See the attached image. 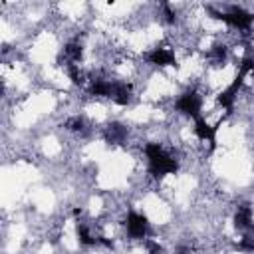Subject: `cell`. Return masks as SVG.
I'll use <instances>...</instances> for the list:
<instances>
[{
	"instance_id": "1",
	"label": "cell",
	"mask_w": 254,
	"mask_h": 254,
	"mask_svg": "<svg viewBox=\"0 0 254 254\" xmlns=\"http://www.w3.org/2000/svg\"><path fill=\"white\" fill-rule=\"evenodd\" d=\"M145 157H147L149 173L153 177L173 175L179 169V163L173 157V153H169L161 143H147L145 145Z\"/></svg>"
},
{
	"instance_id": "2",
	"label": "cell",
	"mask_w": 254,
	"mask_h": 254,
	"mask_svg": "<svg viewBox=\"0 0 254 254\" xmlns=\"http://www.w3.org/2000/svg\"><path fill=\"white\" fill-rule=\"evenodd\" d=\"M175 107H177L179 113L196 119V117H200V111H202V97L198 95L196 89H189V91L179 95Z\"/></svg>"
},
{
	"instance_id": "3",
	"label": "cell",
	"mask_w": 254,
	"mask_h": 254,
	"mask_svg": "<svg viewBox=\"0 0 254 254\" xmlns=\"http://www.w3.org/2000/svg\"><path fill=\"white\" fill-rule=\"evenodd\" d=\"M125 230L129 238L133 240H147L149 238V220L145 214L139 212H129L125 218Z\"/></svg>"
},
{
	"instance_id": "4",
	"label": "cell",
	"mask_w": 254,
	"mask_h": 254,
	"mask_svg": "<svg viewBox=\"0 0 254 254\" xmlns=\"http://www.w3.org/2000/svg\"><path fill=\"white\" fill-rule=\"evenodd\" d=\"M192 131H194L196 139H200L202 143H208L210 147H214V143H216V127L208 125V123L202 119V115L194 119V127H192Z\"/></svg>"
},
{
	"instance_id": "5",
	"label": "cell",
	"mask_w": 254,
	"mask_h": 254,
	"mask_svg": "<svg viewBox=\"0 0 254 254\" xmlns=\"http://www.w3.org/2000/svg\"><path fill=\"white\" fill-rule=\"evenodd\" d=\"M234 228L242 230V232H250L254 230V222H252V206L250 204H240L234 212Z\"/></svg>"
},
{
	"instance_id": "6",
	"label": "cell",
	"mask_w": 254,
	"mask_h": 254,
	"mask_svg": "<svg viewBox=\"0 0 254 254\" xmlns=\"http://www.w3.org/2000/svg\"><path fill=\"white\" fill-rule=\"evenodd\" d=\"M127 133H129V131H127V127H125L123 123L113 121V123H109V125L105 127L103 137H105V141L111 143V145H121V143L127 141Z\"/></svg>"
},
{
	"instance_id": "7",
	"label": "cell",
	"mask_w": 254,
	"mask_h": 254,
	"mask_svg": "<svg viewBox=\"0 0 254 254\" xmlns=\"http://www.w3.org/2000/svg\"><path fill=\"white\" fill-rule=\"evenodd\" d=\"M149 64L153 65H159V67H165V65H175V54L169 50V48H153L147 56Z\"/></svg>"
},
{
	"instance_id": "8",
	"label": "cell",
	"mask_w": 254,
	"mask_h": 254,
	"mask_svg": "<svg viewBox=\"0 0 254 254\" xmlns=\"http://www.w3.org/2000/svg\"><path fill=\"white\" fill-rule=\"evenodd\" d=\"M109 99H113L117 105H127V103H131V99H133V89H131V85L127 83V81H113V89H111V97Z\"/></svg>"
},
{
	"instance_id": "9",
	"label": "cell",
	"mask_w": 254,
	"mask_h": 254,
	"mask_svg": "<svg viewBox=\"0 0 254 254\" xmlns=\"http://www.w3.org/2000/svg\"><path fill=\"white\" fill-rule=\"evenodd\" d=\"M75 234H77V240L79 244L83 246H93V244H99V236L91 232V228L83 222V220H77L75 222Z\"/></svg>"
},
{
	"instance_id": "10",
	"label": "cell",
	"mask_w": 254,
	"mask_h": 254,
	"mask_svg": "<svg viewBox=\"0 0 254 254\" xmlns=\"http://www.w3.org/2000/svg\"><path fill=\"white\" fill-rule=\"evenodd\" d=\"M206 58H208V62H210L212 65H224L226 60H228V48H226L224 44H216V46H212V48L208 50Z\"/></svg>"
},
{
	"instance_id": "11",
	"label": "cell",
	"mask_w": 254,
	"mask_h": 254,
	"mask_svg": "<svg viewBox=\"0 0 254 254\" xmlns=\"http://www.w3.org/2000/svg\"><path fill=\"white\" fill-rule=\"evenodd\" d=\"M65 127H67L69 131H73V133H83L87 125H85V119H83V117L75 115V117H69V119L65 121Z\"/></svg>"
},
{
	"instance_id": "12",
	"label": "cell",
	"mask_w": 254,
	"mask_h": 254,
	"mask_svg": "<svg viewBox=\"0 0 254 254\" xmlns=\"http://www.w3.org/2000/svg\"><path fill=\"white\" fill-rule=\"evenodd\" d=\"M238 250H240V252H254V234H252V230L246 232V234L240 238Z\"/></svg>"
},
{
	"instance_id": "13",
	"label": "cell",
	"mask_w": 254,
	"mask_h": 254,
	"mask_svg": "<svg viewBox=\"0 0 254 254\" xmlns=\"http://www.w3.org/2000/svg\"><path fill=\"white\" fill-rule=\"evenodd\" d=\"M143 244H145V248H147V252H149V254H165V248H163L157 240H153V238L143 240Z\"/></svg>"
}]
</instances>
